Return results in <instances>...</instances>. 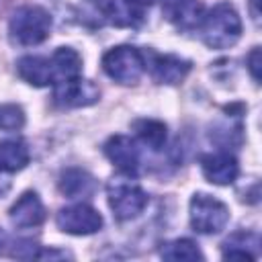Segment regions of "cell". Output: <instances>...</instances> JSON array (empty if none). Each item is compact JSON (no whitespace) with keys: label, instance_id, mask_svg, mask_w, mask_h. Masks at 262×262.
Wrapping results in <instances>:
<instances>
[{"label":"cell","instance_id":"6da1fadb","mask_svg":"<svg viewBox=\"0 0 262 262\" xmlns=\"http://www.w3.org/2000/svg\"><path fill=\"white\" fill-rule=\"evenodd\" d=\"M201 35L211 49H229L242 37V18L229 2L215 4L201 20Z\"/></svg>","mask_w":262,"mask_h":262},{"label":"cell","instance_id":"7a4b0ae2","mask_svg":"<svg viewBox=\"0 0 262 262\" xmlns=\"http://www.w3.org/2000/svg\"><path fill=\"white\" fill-rule=\"evenodd\" d=\"M51 31V16L41 6H20L12 12L8 23V33L12 43L31 47L39 45L49 37Z\"/></svg>","mask_w":262,"mask_h":262},{"label":"cell","instance_id":"3957f363","mask_svg":"<svg viewBox=\"0 0 262 262\" xmlns=\"http://www.w3.org/2000/svg\"><path fill=\"white\" fill-rule=\"evenodd\" d=\"M106 196H108V207L113 209V215L119 221L135 219L147 207V192L127 174L108 180Z\"/></svg>","mask_w":262,"mask_h":262},{"label":"cell","instance_id":"277c9868","mask_svg":"<svg viewBox=\"0 0 262 262\" xmlns=\"http://www.w3.org/2000/svg\"><path fill=\"white\" fill-rule=\"evenodd\" d=\"M104 74L117 84H135L145 72V55L133 45H117L102 55Z\"/></svg>","mask_w":262,"mask_h":262},{"label":"cell","instance_id":"5b68a950","mask_svg":"<svg viewBox=\"0 0 262 262\" xmlns=\"http://www.w3.org/2000/svg\"><path fill=\"white\" fill-rule=\"evenodd\" d=\"M188 217H190V225L196 233L213 235V233H219L227 225L229 209L219 199L205 194V192H196L190 199Z\"/></svg>","mask_w":262,"mask_h":262},{"label":"cell","instance_id":"8992f818","mask_svg":"<svg viewBox=\"0 0 262 262\" xmlns=\"http://www.w3.org/2000/svg\"><path fill=\"white\" fill-rule=\"evenodd\" d=\"M55 223L63 233L92 235V233L100 231L104 221H102V215L94 207H90L86 203H76V205L59 209L57 217H55Z\"/></svg>","mask_w":262,"mask_h":262},{"label":"cell","instance_id":"52a82bcc","mask_svg":"<svg viewBox=\"0 0 262 262\" xmlns=\"http://www.w3.org/2000/svg\"><path fill=\"white\" fill-rule=\"evenodd\" d=\"M100 88L92 80H84L82 76L53 84V100L63 108H80L98 102Z\"/></svg>","mask_w":262,"mask_h":262},{"label":"cell","instance_id":"ba28073f","mask_svg":"<svg viewBox=\"0 0 262 262\" xmlns=\"http://www.w3.org/2000/svg\"><path fill=\"white\" fill-rule=\"evenodd\" d=\"M145 70H149L151 78L160 84H180L190 72V61L172 53L162 55L149 51V55H145Z\"/></svg>","mask_w":262,"mask_h":262},{"label":"cell","instance_id":"9c48e42d","mask_svg":"<svg viewBox=\"0 0 262 262\" xmlns=\"http://www.w3.org/2000/svg\"><path fill=\"white\" fill-rule=\"evenodd\" d=\"M104 156L111 160L113 166H117L123 174L135 176L139 170V147L135 141L127 135H113L104 143Z\"/></svg>","mask_w":262,"mask_h":262},{"label":"cell","instance_id":"30bf717a","mask_svg":"<svg viewBox=\"0 0 262 262\" xmlns=\"http://www.w3.org/2000/svg\"><path fill=\"white\" fill-rule=\"evenodd\" d=\"M201 170L209 182L217 186H229L231 182H235L239 174V164L233 154L215 151V154H207L201 158Z\"/></svg>","mask_w":262,"mask_h":262},{"label":"cell","instance_id":"8fae6325","mask_svg":"<svg viewBox=\"0 0 262 262\" xmlns=\"http://www.w3.org/2000/svg\"><path fill=\"white\" fill-rule=\"evenodd\" d=\"M8 217H10V223L18 229L39 227L45 221V207H43L39 194L29 190V192H23L14 201V205L8 211Z\"/></svg>","mask_w":262,"mask_h":262},{"label":"cell","instance_id":"7c38bea8","mask_svg":"<svg viewBox=\"0 0 262 262\" xmlns=\"http://www.w3.org/2000/svg\"><path fill=\"white\" fill-rule=\"evenodd\" d=\"M102 16L115 27H139L143 23V10L131 0H104L100 4Z\"/></svg>","mask_w":262,"mask_h":262},{"label":"cell","instance_id":"4fadbf2b","mask_svg":"<svg viewBox=\"0 0 262 262\" xmlns=\"http://www.w3.org/2000/svg\"><path fill=\"white\" fill-rule=\"evenodd\" d=\"M168 20L182 31H192L201 27L205 16V6L199 0H172L166 8Z\"/></svg>","mask_w":262,"mask_h":262},{"label":"cell","instance_id":"5bb4252c","mask_svg":"<svg viewBox=\"0 0 262 262\" xmlns=\"http://www.w3.org/2000/svg\"><path fill=\"white\" fill-rule=\"evenodd\" d=\"M16 72L31 86L43 88V86L53 84L51 63H49L47 57H41V55H23L16 61Z\"/></svg>","mask_w":262,"mask_h":262},{"label":"cell","instance_id":"9a60e30c","mask_svg":"<svg viewBox=\"0 0 262 262\" xmlns=\"http://www.w3.org/2000/svg\"><path fill=\"white\" fill-rule=\"evenodd\" d=\"M96 188V180L84 168H68L59 176V192L68 199L90 196Z\"/></svg>","mask_w":262,"mask_h":262},{"label":"cell","instance_id":"2e32d148","mask_svg":"<svg viewBox=\"0 0 262 262\" xmlns=\"http://www.w3.org/2000/svg\"><path fill=\"white\" fill-rule=\"evenodd\" d=\"M49 63H51L53 84L78 78L82 74V57L72 47H57L53 51V55L49 57Z\"/></svg>","mask_w":262,"mask_h":262},{"label":"cell","instance_id":"e0dca14e","mask_svg":"<svg viewBox=\"0 0 262 262\" xmlns=\"http://www.w3.org/2000/svg\"><path fill=\"white\" fill-rule=\"evenodd\" d=\"M260 248V237L254 231H237L223 242L225 260H256Z\"/></svg>","mask_w":262,"mask_h":262},{"label":"cell","instance_id":"ac0fdd59","mask_svg":"<svg viewBox=\"0 0 262 262\" xmlns=\"http://www.w3.org/2000/svg\"><path fill=\"white\" fill-rule=\"evenodd\" d=\"M31 160V151L25 139H2L0 141V172H18Z\"/></svg>","mask_w":262,"mask_h":262},{"label":"cell","instance_id":"d6986e66","mask_svg":"<svg viewBox=\"0 0 262 262\" xmlns=\"http://www.w3.org/2000/svg\"><path fill=\"white\" fill-rule=\"evenodd\" d=\"M133 129L139 137V141L143 145H147L149 149L158 151L164 147L166 143V137H168V131H166V125L158 119H139L133 123Z\"/></svg>","mask_w":262,"mask_h":262},{"label":"cell","instance_id":"ffe728a7","mask_svg":"<svg viewBox=\"0 0 262 262\" xmlns=\"http://www.w3.org/2000/svg\"><path fill=\"white\" fill-rule=\"evenodd\" d=\"M160 256L164 260H172V262H196L203 260V252L199 250V246L192 239H172L162 244L160 248Z\"/></svg>","mask_w":262,"mask_h":262},{"label":"cell","instance_id":"44dd1931","mask_svg":"<svg viewBox=\"0 0 262 262\" xmlns=\"http://www.w3.org/2000/svg\"><path fill=\"white\" fill-rule=\"evenodd\" d=\"M25 125V111L18 104H0V131H18Z\"/></svg>","mask_w":262,"mask_h":262},{"label":"cell","instance_id":"7402d4cb","mask_svg":"<svg viewBox=\"0 0 262 262\" xmlns=\"http://www.w3.org/2000/svg\"><path fill=\"white\" fill-rule=\"evenodd\" d=\"M260 66H262V61H260V47H254L250 51V55H248V70H250V74H252L256 84H260Z\"/></svg>","mask_w":262,"mask_h":262},{"label":"cell","instance_id":"603a6c76","mask_svg":"<svg viewBox=\"0 0 262 262\" xmlns=\"http://www.w3.org/2000/svg\"><path fill=\"white\" fill-rule=\"evenodd\" d=\"M131 2H135V4H139V6H147V4H154V2H158V0H131Z\"/></svg>","mask_w":262,"mask_h":262},{"label":"cell","instance_id":"cb8c5ba5","mask_svg":"<svg viewBox=\"0 0 262 262\" xmlns=\"http://www.w3.org/2000/svg\"><path fill=\"white\" fill-rule=\"evenodd\" d=\"M6 246V235H4V231L0 229V252H2V248Z\"/></svg>","mask_w":262,"mask_h":262}]
</instances>
